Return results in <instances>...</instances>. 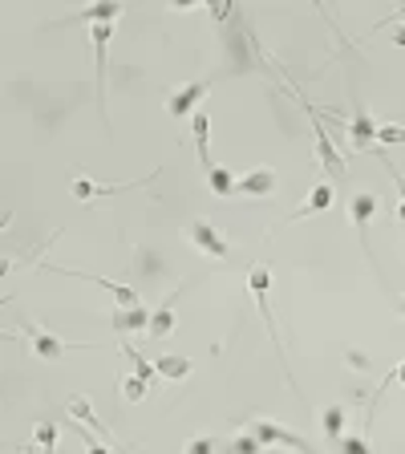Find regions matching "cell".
I'll use <instances>...</instances> for the list:
<instances>
[{
	"label": "cell",
	"instance_id": "cb8c5ba5",
	"mask_svg": "<svg viewBox=\"0 0 405 454\" xmlns=\"http://www.w3.org/2000/svg\"><path fill=\"white\" fill-rule=\"evenodd\" d=\"M223 446H219V438L215 435H202V438H191V442L183 446V454H219Z\"/></svg>",
	"mask_w": 405,
	"mask_h": 454
},
{
	"label": "cell",
	"instance_id": "3957f363",
	"mask_svg": "<svg viewBox=\"0 0 405 454\" xmlns=\"http://www.w3.org/2000/svg\"><path fill=\"white\" fill-rule=\"evenodd\" d=\"M300 106H304V114L312 118V138H317L320 166H325V171L332 174L337 183H345V179H348V171H345V158H340V150H337V146H332V138H328V126L320 122V118H317V110H312L309 102H304V97H300Z\"/></svg>",
	"mask_w": 405,
	"mask_h": 454
},
{
	"label": "cell",
	"instance_id": "d4e9b609",
	"mask_svg": "<svg viewBox=\"0 0 405 454\" xmlns=\"http://www.w3.org/2000/svg\"><path fill=\"white\" fill-rule=\"evenodd\" d=\"M337 446H340V454H377L373 446H369V442H365V438H361V435H345V438H340Z\"/></svg>",
	"mask_w": 405,
	"mask_h": 454
},
{
	"label": "cell",
	"instance_id": "44dd1931",
	"mask_svg": "<svg viewBox=\"0 0 405 454\" xmlns=\"http://www.w3.org/2000/svg\"><path fill=\"white\" fill-rule=\"evenodd\" d=\"M122 353H126V358H130V361H134V377H142L146 386L155 389V381H158L155 366H150V361H146V358H142V353H134V349H130V345H122Z\"/></svg>",
	"mask_w": 405,
	"mask_h": 454
},
{
	"label": "cell",
	"instance_id": "7a4b0ae2",
	"mask_svg": "<svg viewBox=\"0 0 405 454\" xmlns=\"http://www.w3.org/2000/svg\"><path fill=\"white\" fill-rule=\"evenodd\" d=\"M248 435L256 438L260 446H288V450H300V454H312V446L304 442L300 435H292L288 426H280V422H271V418H251L248 422Z\"/></svg>",
	"mask_w": 405,
	"mask_h": 454
},
{
	"label": "cell",
	"instance_id": "7c38bea8",
	"mask_svg": "<svg viewBox=\"0 0 405 454\" xmlns=\"http://www.w3.org/2000/svg\"><path fill=\"white\" fill-rule=\"evenodd\" d=\"M332 199H337V191H332V183H317L309 191V199H304V207H296V212L288 215V223H296V219H309V215H320V212H328L332 207Z\"/></svg>",
	"mask_w": 405,
	"mask_h": 454
},
{
	"label": "cell",
	"instance_id": "7402d4cb",
	"mask_svg": "<svg viewBox=\"0 0 405 454\" xmlns=\"http://www.w3.org/2000/svg\"><path fill=\"white\" fill-rule=\"evenodd\" d=\"M207 183H211V191H215V195H232L235 174L227 171V166H211V171H207Z\"/></svg>",
	"mask_w": 405,
	"mask_h": 454
},
{
	"label": "cell",
	"instance_id": "e0dca14e",
	"mask_svg": "<svg viewBox=\"0 0 405 454\" xmlns=\"http://www.w3.org/2000/svg\"><path fill=\"white\" fill-rule=\"evenodd\" d=\"M146 320H150V312L138 304V309H114V317H110V325H114L118 333H146Z\"/></svg>",
	"mask_w": 405,
	"mask_h": 454
},
{
	"label": "cell",
	"instance_id": "1f68e13d",
	"mask_svg": "<svg viewBox=\"0 0 405 454\" xmlns=\"http://www.w3.org/2000/svg\"><path fill=\"white\" fill-rule=\"evenodd\" d=\"M114 454H130V450H114Z\"/></svg>",
	"mask_w": 405,
	"mask_h": 454
},
{
	"label": "cell",
	"instance_id": "484cf974",
	"mask_svg": "<svg viewBox=\"0 0 405 454\" xmlns=\"http://www.w3.org/2000/svg\"><path fill=\"white\" fill-rule=\"evenodd\" d=\"M227 454H264V446H260V442H256V438H251V435H248V430H243V435H240V438H235V442H232V446H227Z\"/></svg>",
	"mask_w": 405,
	"mask_h": 454
},
{
	"label": "cell",
	"instance_id": "4dcf8cb0",
	"mask_svg": "<svg viewBox=\"0 0 405 454\" xmlns=\"http://www.w3.org/2000/svg\"><path fill=\"white\" fill-rule=\"evenodd\" d=\"M9 223H12V207H0V232H4Z\"/></svg>",
	"mask_w": 405,
	"mask_h": 454
},
{
	"label": "cell",
	"instance_id": "603a6c76",
	"mask_svg": "<svg viewBox=\"0 0 405 454\" xmlns=\"http://www.w3.org/2000/svg\"><path fill=\"white\" fill-rule=\"evenodd\" d=\"M146 394H150V386H146L142 377H134V373L122 377V397H126V402H142Z\"/></svg>",
	"mask_w": 405,
	"mask_h": 454
},
{
	"label": "cell",
	"instance_id": "4316f807",
	"mask_svg": "<svg viewBox=\"0 0 405 454\" xmlns=\"http://www.w3.org/2000/svg\"><path fill=\"white\" fill-rule=\"evenodd\" d=\"M377 142H389V146H397V142H401V126H397V122H389V126H377Z\"/></svg>",
	"mask_w": 405,
	"mask_h": 454
},
{
	"label": "cell",
	"instance_id": "4fadbf2b",
	"mask_svg": "<svg viewBox=\"0 0 405 454\" xmlns=\"http://www.w3.org/2000/svg\"><path fill=\"white\" fill-rule=\"evenodd\" d=\"M348 138H353V150H357V155H361V150H369V146L377 142V122H373V118H369L361 106L353 110V122H348Z\"/></svg>",
	"mask_w": 405,
	"mask_h": 454
},
{
	"label": "cell",
	"instance_id": "8fae6325",
	"mask_svg": "<svg viewBox=\"0 0 405 454\" xmlns=\"http://www.w3.org/2000/svg\"><path fill=\"white\" fill-rule=\"evenodd\" d=\"M191 138H195V150H199V166L207 174L215 163H211V118L202 114V110L191 114Z\"/></svg>",
	"mask_w": 405,
	"mask_h": 454
},
{
	"label": "cell",
	"instance_id": "ba28073f",
	"mask_svg": "<svg viewBox=\"0 0 405 454\" xmlns=\"http://www.w3.org/2000/svg\"><path fill=\"white\" fill-rule=\"evenodd\" d=\"M146 183H155V179H134V183H94V179H86V174H78V179H73V187H69V191H73V199H78V204H89V199H97V195H126V191H134V187H146Z\"/></svg>",
	"mask_w": 405,
	"mask_h": 454
},
{
	"label": "cell",
	"instance_id": "ffe728a7",
	"mask_svg": "<svg viewBox=\"0 0 405 454\" xmlns=\"http://www.w3.org/2000/svg\"><path fill=\"white\" fill-rule=\"evenodd\" d=\"M33 450L57 454V422H37V430H33Z\"/></svg>",
	"mask_w": 405,
	"mask_h": 454
},
{
	"label": "cell",
	"instance_id": "5b68a950",
	"mask_svg": "<svg viewBox=\"0 0 405 454\" xmlns=\"http://www.w3.org/2000/svg\"><path fill=\"white\" fill-rule=\"evenodd\" d=\"M187 240L195 243V248L207 256V260H227L232 256V243L219 235V227H211L207 219H191V227H187Z\"/></svg>",
	"mask_w": 405,
	"mask_h": 454
},
{
	"label": "cell",
	"instance_id": "5bb4252c",
	"mask_svg": "<svg viewBox=\"0 0 405 454\" xmlns=\"http://www.w3.org/2000/svg\"><path fill=\"white\" fill-rule=\"evenodd\" d=\"M65 414L73 418V422H89V430H97L102 438H110L106 422H102V418L94 414V406H89V397H86V394H73V397H69V402H65Z\"/></svg>",
	"mask_w": 405,
	"mask_h": 454
},
{
	"label": "cell",
	"instance_id": "2e32d148",
	"mask_svg": "<svg viewBox=\"0 0 405 454\" xmlns=\"http://www.w3.org/2000/svg\"><path fill=\"white\" fill-rule=\"evenodd\" d=\"M179 292H183V289H179ZM179 292H171V300H166L163 309H155V317L146 320V333H150V337L163 341V337H171V333H174V300H179Z\"/></svg>",
	"mask_w": 405,
	"mask_h": 454
},
{
	"label": "cell",
	"instance_id": "9a60e30c",
	"mask_svg": "<svg viewBox=\"0 0 405 454\" xmlns=\"http://www.w3.org/2000/svg\"><path fill=\"white\" fill-rule=\"evenodd\" d=\"M150 366H155V373L163 377V381H183V377H191V373H195V361H191V358H179V353L155 358Z\"/></svg>",
	"mask_w": 405,
	"mask_h": 454
},
{
	"label": "cell",
	"instance_id": "d6a6232c",
	"mask_svg": "<svg viewBox=\"0 0 405 454\" xmlns=\"http://www.w3.org/2000/svg\"><path fill=\"white\" fill-rule=\"evenodd\" d=\"M276 454H284V450H276Z\"/></svg>",
	"mask_w": 405,
	"mask_h": 454
},
{
	"label": "cell",
	"instance_id": "8992f818",
	"mask_svg": "<svg viewBox=\"0 0 405 454\" xmlns=\"http://www.w3.org/2000/svg\"><path fill=\"white\" fill-rule=\"evenodd\" d=\"M20 333L33 341V353H37L41 361H57L61 353H69V349H86V345H69V341H61L57 333L41 329V325H33V320H25V325H20Z\"/></svg>",
	"mask_w": 405,
	"mask_h": 454
},
{
	"label": "cell",
	"instance_id": "d6986e66",
	"mask_svg": "<svg viewBox=\"0 0 405 454\" xmlns=\"http://www.w3.org/2000/svg\"><path fill=\"white\" fill-rule=\"evenodd\" d=\"M122 17V4H89V9H81L78 17L69 20H81V25H110V20Z\"/></svg>",
	"mask_w": 405,
	"mask_h": 454
},
{
	"label": "cell",
	"instance_id": "83f0119b",
	"mask_svg": "<svg viewBox=\"0 0 405 454\" xmlns=\"http://www.w3.org/2000/svg\"><path fill=\"white\" fill-rule=\"evenodd\" d=\"M81 442H86V454H114L110 446H102L97 438H89V430H81Z\"/></svg>",
	"mask_w": 405,
	"mask_h": 454
},
{
	"label": "cell",
	"instance_id": "52a82bcc",
	"mask_svg": "<svg viewBox=\"0 0 405 454\" xmlns=\"http://www.w3.org/2000/svg\"><path fill=\"white\" fill-rule=\"evenodd\" d=\"M207 89H211V78H199V81H187V86H179L171 97H166V114L183 122V118L191 114L195 106H199V97L207 94Z\"/></svg>",
	"mask_w": 405,
	"mask_h": 454
},
{
	"label": "cell",
	"instance_id": "ac0fdd59",
	"mask_svg": "<svg viewBox=\"0 0 405 454\" xmlns=\"http://www.w3.org/2000/svg\"><path fill=\"white\" fill-rule=\"evenodd\" d=\"M320 426H325V438L332 446L340 442V438H345V426H348V410L345 406H328L325 414H320Z\"/></svg>",
	"mask_w": 405,
	"mask_h": 454
},
{
	"label": "cell",
	"instance_id": "9c48e42d",
	"mask_svg": "<svg viewBox=\"0 0 405 454\" xmlns=\"http://www.w3.org/2000/svg\"><path fill=\"white\" fill-rule=\"evenodd\" d=\"M276 183H280V174L271 171V166H256V171H248L243 179H235V187H232V195H271L276 191Z\"/></svg>",
	"mask_w": 405,
	"mask_h": 454
},
{
	"label": "cell",
	"instance_id": "f1b7e54d",
	"mask_svg": "<svg viewBox=\"0 0 405 454\" xmlns=\"http://www.w3.org/2000/svg\"><path fill=\"white\" fill-rule=\"evenodd\" d=\"M207 12H211L215 20H227V17H232V12H235V9H232V4H211V9H207Z\"/></svg>",
	"mask_w": 405,
	"mask_h": 454
},
{
	"label": "cell",
	"instance_id": "f546056e",
	"mask_svg": "<svg viewBox=\"0 0 405 454\" xmlns=\"http://www.w3.org/2000/svg\"><path fill=\"white\" fill-rule=\"evenodd\" d=\"M348 366H353V369H369V358H365V353H348Z\"/></svg>",
	"mask_w": 405,
	"mask_h": 454
},
{
	"label": "cell",
	"instance_id": "30bf717a",
	"mask_svg": "<svg viewBox=\"0 0 405 454\" xmlns=\"http://www.w3.org/2000/svg\"><path fill=\"white\" fill-rule=\"evenodd\" d=\"M381 212V199L377 195H369V191H361V195H353L348 199V215H353V227L361 232V243H365V232H369V219ZM365 251H369V243H365Z\"/></svg>",
	"mask_w": 405,
	"mask_h": 454
},
{
	"label": "cell",
	"instance_id": "6da1fadb",
	"mask_svg": "<svg viewBox=\"0 0 405 454\" xmlns=\"http://www.w3.org/2000/svg\"><path fill=\"white\" fill-rule=\"evenodd\" d=\"M248 289H251V300H256V309H260V317H264V329H268L271 345H276V358L284 361V345H280V333H276V320H271V304H268L271 272L264 268V264H256V268L248 272Z\"/></svg>",
	"mask_w": 405,
	"mask_h": 454
},
{
	"label": "cell",
	"instance_id": "277c9868",
	"mask_svg": "<svg viewBox=\"0 0 405 454\" xmlns=\"http://www.w3.org/2000/svg\"><path fill=\"white\" fill-rule=\"evenodd\" d=\"M110 37H114V29L110 25H89V41H94V73H97V86H94V97H97V114H102V122L110 126V114H106V58H110Z\"/></svg>",
	"mask_w": 405,
	"mask_h": 454
}]
</instances>
